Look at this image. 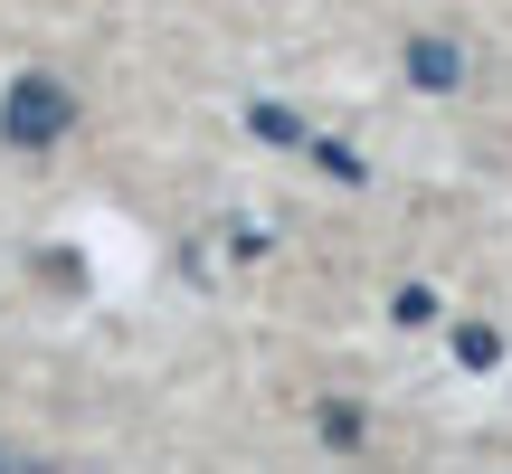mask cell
I'll use <instances>...</instances> for the list:
<instances>
[{
	"mask_svg": "<svg viewBox=\"0 0 512 474\" xmlns=\"http://www.w3.org/2000/svg\"><path fill=\"white\" fill-rule=\"evenodd\" d=\"M76 133V95L57 86V76H10V95H0V143L19 152H48Z\"/></svg>",
	"mask_w": 512,
	"mask_h": 474,
	"instance_id": "6da1fadb",
	"label": "cell"
},
{
	"mask_svg": "<svg viewBox=\"0 0 512 474\" xmlns=\"http://www.w3.org/2000/svg\"><path fill=\"white\" fill-rule=\"evenodd\" d=\"M456 351H465L475 370H494V361H503V332H494V323H465V332H456Z\"/></svg>",
	"mask_w": 512,
	"mask_h": 474,
	"instance_id": "3957f363",
	"label": "cell"
},
{
	"mask_svg": "<svg viewBox=\"0 0 512 474\" xmlns=\"http://www.w3.org/2000/svg\"><path fill=\"white\" fill-rule=\"evenodd\" d=\"M408 86L456 95L465 86V48H456V38H408Z\"/></svg>",
	"mask_w": 512,
	"mask_h": 474,
	"instance_id": "7a4b0ae2",
	"label": "cell"
}]
</instances>
